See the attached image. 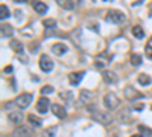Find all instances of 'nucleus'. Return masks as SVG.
<instances>
[{
	"instance_id": "8",
	"label": "nucleus",
	"mask_w": 152,
	"mask_h": 137,
	"mask_svg": "<svg viewBox=\"0 0 152 137\" xmlns=\"http://www.w3.org/2000/svg\"><path fill=\"white\" fill-rule=\"evenodd\" d=\"M84 75H85V72H84V70H81V72H72V73H69V82H70L73 87L79 85V84H81V81L84 79Z\"/></svg>"
},
{
	"instance_id": "30",
	"label": "nucleus",
	"mask_w": 152,
	"mask_h": 137,
	"mask_svg": "<svg viewBox=\"0 0 152 137\" xmlns=\"http://www.w3.org/2000/svg\"><path fill=\"white\" fill-rule=\"evenodd\" d=\"M145 52H146V56H148L149 59H152V46H151V44H148V46H146Z\"/></svg>"
},
{
	"instance_id": "31",
	"label": "nucleus",
	"mask_w": 152,
	"mask_h": 137,
	"mask_svg": "<svg viewBox=\"0 0 152 137\" xmlns=\"http://www.w3.org/2000/svg\"><path fill=\"white\" fill-rule=\"evenodd\" d=\"M145 108V104L143 102H138V104H134V110L135 111H142Z\"/></svg>"
},
{
	"instance_id": "15",
	"label": "nucleus",
	"mask_w": 152,
	"mask_h": 137,
	"mask_svg": "<svg viewBox=\"0 0 152 137\" xmlns=\"http://www.w3.org/2000/svg\"><path fill=\"white\" fill-rule=\"evenodd\" d=\"M56 3L62 9H67V11H72L76 8V2H73V0H56Z\"/></svg>"
},
{
	"instance_id": "26",
	"label": "nucleus",
	"mask_w": 152,
	"mask_h": 137,
	"mask_svg": "<svg viewBox=\"0 0 152 137\" xmlns=\"http://www.w3.org/2000/svg\"><path fill=\"white\" fill-rule=\"evenodd\" d=\"M55 92V89L52 85H44V87H41V96H44V95H50V93H53Z\"/></svg>"
},
{
	"instance_id": "4",
	"label": "nucleus",
	"mask_w": 152,
	"mask_h": 137,
	"mask_svg": "<svg viewBox=\"0 0 152 137\" xmlns=\"http://www.w3.org/2000/svg\"><path fill=\"white\" fill-rule=\"evenodd\" d=\"M32 99H34L32 93H21V95H18V96L15 97L14 104H15L20 110H23V108H28V107L31 105Z\"/></svg>"
},
{
	"instance_id": "33",
	"label": "nucleus",
	"mask_w": 152,
	"mask_h": 137,
	"mask_svg": "<svg viewBox=\"0 0 152 137\" xmlns=\"http://www.w3.org/2000/svg\"><path fill=\"white\" fill-rule=\"evenodd\" d=\"M61 96H62V97H66V101H70V99H72V93H70V92H67V93H66V92H64V93H61Z\"/></svg>"
},
{
	"instance_id": "10",
	"label": "nucleus",
	"mask_w": 152,
	"mask_h": 137,
	"mask_svg": "<svg viewBox=\"0 0 152 137\" xmlns=\"http://www.w3.org/2000/svg\"><path fill=\"white\" fill-rule=\"evenodd\" d=\"M102 78H104V81L108 82V84H116V82L119 81L117 73L113 72V70H104V72H102Z\"/></svg>"
},
{
	"instance_id": "35",
	"label": "nucleus",
	"mask_w": 152,
	"mask_h": 137,
	"mask_svg": "<svg viewBox=\"0 0 152 137\" xmlns=\"http://www.w3.org/2000/svg\"><path fill=\"white\" fill-rule=\"evenodd\" d=\"M131 137H145V136H143V134H132Z\"/></svg>"
},
{
	"instance_id": "18",
	"label": "nucleus",
	"mask_w": 152,
	"mask_h": 137,
	"mask_svg": "<svg viewBox=\"0 0 152 137\" xmlns=\"http://www.w3.org/2000/svg\"><path fill=\"white\" fill-rule=\"evenodd\" d=\"M9 47H11L15 53H23V44H21V41H18V40H11Z\"/></svg>"
},
{
	"instance_id": "37",
	"label": "nucleus",
	"mask_w": 152,
	"mask_h": 137,
	"mask_svg": "<svg viewBox=\"0 0 152 137\" xmlns=\"http://www.w3.org/2000/svg\"><path fill=\"white\" fill-rule=\"evenodd\" d=\"M151 110H152V105H151Z\"/></svg>"
},
{
	"instance_id": "28",
	"label": "nucleus",
	"mask_w": 152,
	"mask_h": 137,
	"mask_svg": "<svg viewBox=\"0 0 152 137\" xmlns=\"http://www.w3.org/2000/svg\"><path fill=\"white\" fill-rule=\"evenodd\" d=\"M107 64H108V63H107V61H100L99 58H97V59L94 61V66H96L97 69H104V67H105Z\"/></svg>"
},
{
	"instance_id": "23",
	"label": "nucleus",
	"mask_w": 152,
	"mask_h": 137,
	"mask_svg": "<svg viewBox=\"0 0 152 137\" xmlns=\"http://www.w3.org/2000/svg\"><path fill=\"white\" fill-rule=\"evenodd\" d=\"M43 26L46 29H55L56 28V20L55 18H46V20H43Z\"/></svg>"
},
{
	"instance_id": "17",
	"label": "nucleus",
	"mask_w": 152,
	"mask_h": 137,
	"mask_svg": "<svg viewBox=\"0 0 152 137\" xmlns=\"http://www.w3.org/2000/svg\"><path fill=\"white\" fill-rule=\"evenodd\" d=\"M28 120H29L31 125L35 127V128H40V127L43 125V119H40L38 116H35V114H29V116H28Z\"/></svg>"
},
{
	"instance_id": "34",
	"label": "nucleus",
	"mask_w": 152,
	"mask_h": 137,
	"mask_svg": "<svg viewBox=\"0 0 152 137\" xmlns=\"http://www.w3.org/2000/svg\"><path fill=\"white\" fill-rule=\"evenodd\" d=\"M3 72H5V73H11V72H12V66H8V67H5V69H3Z\"/></svg>"
},
{
	"instance_id": "16",
	"label": "nucleus",
	"mask_w": 152,
	"mask_h": 137,
	"mask_svg": "<svg viewBox=\"0 0 152 137\" xmlns=\"http://www.w3.org/2000/svg\"><path fill=\"white\" fill-rule=\"evenodd\" d=\"M125 95H126V97H128L129 101H134L135 97H143V95H140L138 92H135L132 87H128V89H125Z\"/></svg>"
},
{
	"instance_id": "12",
	"label": "nucleus",
	"mask_w": 152,
	"mask_h": 137,
	"mask_svg": "<svg viewBox=\"0 0 152 137\" xmlns=\"http://www.w3.org/2000/svg\"><path fill=\"white\" fill-rule=\"evenodd\" d=\"M52 113H53L58 119H66V116H67L66 108L62 107V105H59V104H53V105H52Z\"/></svg>"
},
{
	"instance_id": "24",
	"label": "nucleus",
	"mask_w": 152,
	"mask_h": 137,
	"mask_svg": "<svg viewBox=\"0 0 152 137\" xmlns=\"http://www.w3.org/2000/svg\"><path fill=\"white\" fill-rule=\"evenodd\" d=\"M11 14H9V9H8V6L5 5V3H2L0 5V18L2 20H5V18H8Z\"/></svg>"
},
{
	"instance_id": "6",
	"label": "nucleus",
	"mask_w": 152,
	"mask_h": 137,
	"mask_svg": "<svg viewBox=\"0 0 152 137\" xmlns=\"http://www.w3.org/2000/svg\"><path fill=\"white\" fill-rule=\"evenodd\" d=\"M40 69H41L43 72H46V73L52 72V69H53V61L50 59L49 55L43 53V55L40 56Z\"/></svg>"
},
{
	"instance_id": "29",
	"label": "nucleus",
	"mask_w": 152,
	"mask_h": 137,
	"mask_svg": "<svg viewBox=\"0 0 152 137\" xmlns=\"http://www.w3.org/2000/svg\"><path fill=\"white\" fill-rule=\"evenodd\" d=\"M38 47H40V44H38V43H32V44H29V49H31V52H32V53H37V52H38Z\"/></svg>"
},
{
	"instance_id": "13",
	"label": "nucleus",
	"mask_w": 152,
	"mask_h": 137,
	"mask_svg": "<svg viewBox=\"0 0 152 137\" xmlns=\"http://www.w3.org/2000/svg\"><path fill=\"white\" fill-rule=\"evenodd\" d=\"M67 51H69V47H67V44H64V43H55V44L52 46V52H53L56 56L64 55Z\"/></svg>"
},
{
	"instance_id": "21",
	"label": "nucleus",
	"mask_w": 152,
	"mask_h": 137,
	"mask_svg": "<svg viewBox=\"0 0 152 137\" xmlns=\"http://www.w3.org/2000/svg\"><path fill=\"white\" fill-rule=\"evenodd\" d=\"M137 81L140 82V85H149L152 82V79H151V76L148 73H140V75H138V78H137Z\"/></svg>"
},
{
	"instance_id": "25",
	"label": "nucleus",
	"mask_w": 152,
	"mask_h": 137,
	"mask_svg": "<svg viewBox=\"0 0 152 137\" xmlns=\"http://www.w3.org/2000/svg\"><path fill=\"white\" fill-rule=\"evenodd\" d=\"M129 63H131L132 66H140V64H142V56L138 55V53H132V55L129 56Z\"/></svg>"
},
{
	"instance_id": "9",
	"label": "nucleus",
	"mask_w": 152,
	"mask_h": 137,
	"mask_svg": "<svg viewBox=\"0 0 152 137\" xmlns=\"http://www.w3.org/2000/svg\"><path fill=\"white\" fill-rule=\"evenodd\" d=\"M49 105H50L49 99L46 96H41L40 99H38V102H37V111L40 114H46L47 110H49Z\"/></svg>"
},
{
	"instance_id": "36",
	"label": "nucleus",
	"mask_w": 152,
	"mask_h": 137,
	"mask_svg": "<svg viewBox=\"0 0 152 137\" xmlns=\"http://www.w3.org/2000/svg\"><path fill=\"white\" fill-rule=\"evenodd\" d=\"M151 17H152V11H151Z\"/></svg>"
},
{
	"instance_id": "32",
	"label": "nucleus",
	"mask_w": 152,
	"mask_h": 137,
	"mask_svg": "<svg viewBox=\"0 0 152 137\" xmlns=\"http://www.w3.org/2000/svg\"><path fill=\"white\" fill-rule=\"evenodd\" d=\"M138 130H140L142 133H145L146 136H152V131H151V130H148L146 127H138Z\"/></svg>"
},
{
	"instance_id": "20",
	"label": "nucleus",
	"mask_w": 152,
	"mask_h": 137,
	"mask_svg": "<svg viewBox=\"0 0 152 137\" xmlns=\"http://www.w3.org/2000/svg\"><path fill=\"white\" fill-rule=\"evenodd\" d=\"M131 32H132V35L135 37V38H138V40H142L143 37H145V31H143V28H142V26H138V24L132 26Z\"/></svg>"
},
{
	"instance_id": "7",
	"label": "nucleus",
	"mask_w": 152,
	"mask_h": 137,
	"mask_svg": "<svg viewBox=\"0 0 152 137\" xmlns=\"http://www.w3.org/2000/svg\"><path fill=\"white\" fill-rule=\"evenodd\" d=\"M23 119H24V116H23L21 111H18V110H12V111H9V113H8V120L11 123H14V125H17V127L21 125Z\"/></svg>"
},
{
	"instance_id": "5",
	"label": "nucleus",
	"mask_w": 152,
	"mask_h": 137,
	"mask_svg": "<svg viewBox=\"0 0 152 137\" xmlns=\"http://www.w3.org/2000/svg\"><path fill=\"white\" fill-rule=\"evenodd\" d=\"M12 137H31L32 136V130L29 125H18L15 127V130L11 134Z\"/></svg>"
},
{
	"instance_id": "11",
	"label": "nucleus",
	"mask_w": 152,
	"mask_h": 137,
	"mask_svg": "<svg viewBox=\"0 0 152 137\" xmlns=\"http://www.w3.org/2000/svg\"><path fill=\"white\" fill-rule=\"evenodd\" d=\"M91 101H93V92L82 89V90L79 92V102L84 104V105H88Z\"/></svg>"
},
{
	"instance_id": "19",
	"label": "nucleus",
	"mask_w": 152,
	"mask_h": 137,
	"mask_svg": "<svg viewBox=\"0 0 152 137\" xmlns=\"http://www.w3.org/2000/svg\"><path fill=\"white\" fill-rule=\"evenodd\" d=\"M32 6H34V9L38 12V14H46L47 12V5L43 3V2H34Z\"/></svg>"
},
{
	"instance_id": "1",
	"label": "nucleus",
	"mask_w": 152,
	"mask_h": 137,
	"mask_svg": "<svg viewBox=\"0 0 152 137\" xmlns=\"http://www.w3.org/2000/svg\"><path fill=\"white\" fill-rule=\"evenodd\" d=\"M90 116H91V119L94 120V122H97V123H102V125H111L113 123V116L111 114H108L107 111H100V110H93L91 113H90Z\"/></svg>"
},
{
	"instance_id": "22",
	"label": "nucleus",
	"mask_w": 152,
	"mask_h": 137,
	"mask_svg": "<svg viewBox=\"0 0 152 137\" xmlns=\"http://www.w3.org/2000/svg\"><path fill=\"white\" fill-rule=\"evenodd\" d=\"M56 131H58V127L56 125H53V127H49V128H46L44 131H43V137H55L56 136Z\"/></svg>"
},
{
	"instance_id": "14",
	"label": "nucleus",
	"mask_w": 152,
	"mask_h": 137,
	"mask_svg": "<svg viewBox=\"0 0 152 137\" xmlns=\"http://www.w3.org/2000/svg\"><path fill=\"white\" fill-rule=\"evenodd\" d=\"M0 32H2L3 38H9V37H12V34H14V28H12L11 24H8V23H2Z\"/></svg>"
},
{
	"instance_id": "3",
	"label": "nucleus",
	"mask_w": 152,
	"mask_h": 137,
	"mask_svg": "<svg viewBox=\"0 0 152 137\" xmlns=\"http://www.w3.org/2000/svg\"><path fill=\"white\" fill-rule=\"evenodd\" d=\"M104 105L107 110H116L120 107V99L116 96V93H107L104 96Z\"/></svg>"
},
{
	"instance_id": "27",
	"label": "nucleus",
	"mask_w": 152,
	"mask_h": 137,
	"mask_svg": "<svg viewBox=\"0 0 152 137\" xmlns=\"http://www.w3.org/2000/svg\"><path fill=\"white\" fill-rule=\"evenodd\" d=\"M126 114L129 116V111H128V110H122V111H120V114L117 116V119L122 120V122H126Z\"/></svg>"
},
{
	"instance_id": "2",
	"label": "nucleus",
	"mask_w": 152,
	"mask_h": 137,
	"mask_svg": "<svg viewBox=\"0 0 152 137\" xmlns=\"http://www.w3.org/2000/svg\"><path fill=\"white\" fill-rule=\"evenodd\" d=\"M105 20L108 23H113V24H122L126 21V15L123 14L122 11H117V9H110L108 14L105 17Z\"/></svg>"
}]
</instances>
